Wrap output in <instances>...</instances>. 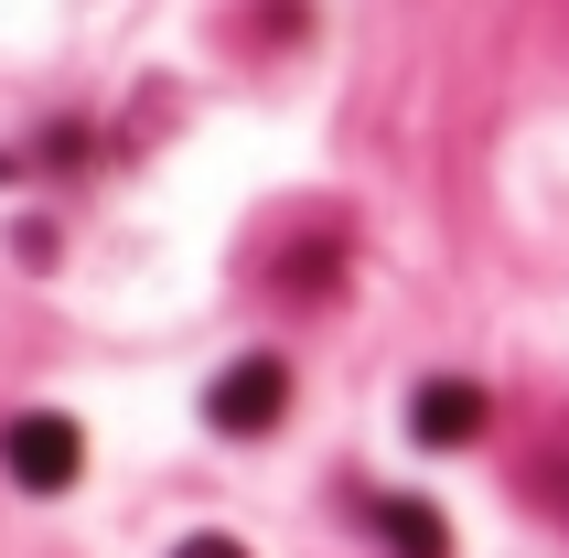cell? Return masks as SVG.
I'll list each match as a JSON object with an SVG mask.
<instances>
[{"label": "cell", "mask_w": 569, "mask_h": 558, "mask_svg": "<svg viewBox=\"0 0 569 558\" xmlns=\"http://www.w3.org/2000/svg\"><path fill=\"white\" fill-rule=\"evenodd\" d=\"M280 408H290V366L280 355H237V366L204 387V419H216L226 440H258V430H280Z\"/></svg>", "instance_id": "obj_2"}, {"label": "cell", "mask_w": 569, "mask_h": 558, "mask_svg": "<svg viewBox=\"0 0 569 558\" xmlns=\"http://www.w3.org/2000/svg\"><path fill=\"white\" fill-rule=\"evenodd\" d=\"M0 472H11L22 495H64V484L87 472V430L54 419V408H22V419L0 430Z\"/></svg>", "instance_id": "obj_1"}, {"label": "cell", "mask_w": 569, "mask_h": 558, "mask_svg": "<svg viewBox=\"0 0 569 558\" xmlns=\"http://www.w3.org/2000/svg\"><path fill=\"white\" fill-rule=\"evenodd\" d=\"M483 419H495V398H483V387H462V376H430V387L409 398L419 451H462V440H483Z\"/></svg>", "instance_id": "obj_3"}, {"label": "cell", "mask_w": 569, "mask_h": 558, "mask_svg": "<svg viewBox=\"0 0 569 558\" xmlns=\"http://www.w3.org/2000/svg\"><path fill=\"white\" fill-rule=\"evenodd\" d=\"M377 527H387V548H398V558H451V527H441L419 495H387V505H377Z\"/></svg>", "instance_id": "obj_4"}, {"label": "cell", "mask_w": 569, "mask_h": 558, "mask_svg": "<svg viewBox=\"0 0 569 558\" xmlns=\"http://www.w3.org/2000/svg\"><path fill=\"white\" fill-rule=\"evenodd\" d=\"M172 558H248V548H237V537H183Z\"/></svg>", "instance_id": "obj_5"}]
</instances>
